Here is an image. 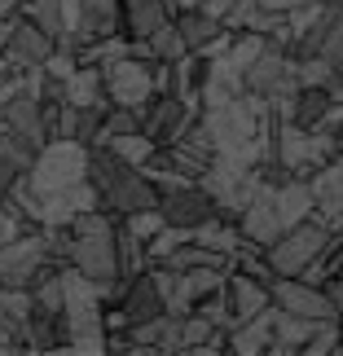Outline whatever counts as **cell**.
Wrapping results in <instances>:
<instances>
[{"instance_id": "6da1fadb", "label": "cell", "mask_w": 343, "mask_h": 356, "mask_svg": "<svg viewBox=\"0 0 343 356\" xmlns=\"http://www.w3.org/2000/svg\"><path fill=\"white\" fill-rule=\"evenodd\" d=\"M88 181L97 189L102 211H111L115 220H123V216H132V211H145V207H159L154 181H150L141 168L115 159L106 145H88Z\"/></svg>"}, {"instance_id": "7a4b0ae2", "label": "cell", "mask_w": 343, "mask_h": 356, "mask_svg": "<svg viewBox=\"0 0 343 356\" xmlns=\"http://www.w3.org/2000/svg\"><path fill=\"white\" fill-rule=\"evenodd\" d=\"M26 181H31V189L40 198L88 181V145L75 141V136H53V141H45L35 149L31 168H26Z\"/></svg>"}, {"instance_id": "3957f363", "label": "cell", "mask_w": 343, "mask_h": 356, "mask_svg": "<svg viewBox=\"0 0 343 356\" xmlns=\"http://www.w3.org/2000/svg\"><path fill=\"white\" fill-rule=\"evenodd\" d=\"M330 234H335V229H326L317 216H308V220H299V225H291V229H282V234L264 246V259H269L273 277H299V273H304L312 259L326 251Z\"/></svg>"}, {"instance_id": "277c9868", "label": "cell", "mask_w": 343, "mask_h": 356, "mask_svg": "<svg viewBox=\"0 0 343 356\" xmlns=\"http://www.w3.org/2000/svg\"><path fill=\"white\" fill-rule=\"evenodd\" d=\"M49 268H62V264H53L45 229H40V225L26 229L18 242L0 246V286H22V291H31Z\"/></svg>"}, {"instance_id": "5b68a950", "label": "cell", "mask_w": 343, "mask_h": 356, "mask_svg": "<svg viewBox=\"0 0 343 356\" xmlns=\"http://www.w3.org/2000/svg\"><path fill=\"white\" fill-rule=\"evenodd\" d=\"M102 88L111 106H128V111H145V102L154 97V62H141L132 53L102 66Z\"/></svg>"}, {"instance_id": "8992f818", "label": "cell", "mask_w": 343, "mask_h": 356, "mask_svg": "<svg viewBox=\"0 0 343 356\" xmlns=\"http://www.w3.org/2000/svg\"><path fill=\"white\" fill-rule=\"evenodd\" d=\"M198 115H202V106L176 97V92H154V97L145 102V111H141V132L154 145H172Z\"/></svg>"}, {"instance_id": "52a82bcc", "label": "cell", "mask_w": 343, "mask_h": 356, "mask_svg": "<svg viewBox=\"0 0 343 356\" xmlns=\"http://www.w3.org/2000/svg\"><path fill=\"white\" fill-rule=\"evenodd\" d=\"M111 35H123V0H79V18L58 44L75 53L93 40H111Z\"/></svg>"}, {"instance_id": "ba28073f", "label": "cell", "mask_w": 343, "mask_h": 356, "mask_svg": "<svg viewBox=\"0 0 343 356\" xmlns=\"http://www.w3.org/2000/svg\"><path fill=\"white\" fill-rule=\"evenodd\" d=\"M159 211H163V220H168V225L189 229V234H194L198 225H207L212 216H221V211H216V198H212L198 181L159 189Z\"/></svg>"}, {"instance_id": "9c48e42d", "label": "cell", "mask_w": 343, "mask_h": 356, "mask_svg": "<svg viewBox=\"0 0 343 356\" xmlns=\"http://www.w3.org/2000/svg\"><path fill=\"white\" fill-rule=\"evenodd\" d=\"M58 49V40H53L45 26H35L31 18H22V13H13V26H9V40H5V62L13 66L18 75L35 71V66L49 62V53Z\"/></svg>"}, {"instance_id": "30bf717a", "label": "cell", "mask_w": 343, "mask_h": 356, "mask_svg": "<svg viewBox=\"0 0 343 356\" xmlns=\"http://www.w3.org/2000/svg\"><path fill=\"white\" fill-rule=\"evenodd\" d=\"M242 88L251 92V97H264V102L278 97V92H286V88H299L295 84V58L264 44V53L242 71Z\"/></svg>"}, {"instance_id": "8fae6325", "label": "cell", "mask_w": 343, "mask_h": 356, "mask_svg": "<svg viewBox=\"0 0 343 356\" xmlns=\"http://www.w3.org/2000/svg\"><path fill=\"white\" fill-rule=\"evenodd\" d=\"M269 295H273V308L295 312V317H308V321H330L335 317L326 291H321V286H312V282H304V277H273L269 282Z\"/></svg>"}, {"instance_id": "7c38bea8", "label": "cell", "mask_w": 343, "mask_h": 356, "mask_svg": "<svg viewBox=\"0 0 343 356\" xmlns=\"http://www.w3.org/2000/svg\"><path fill=\"white\" fill-rule=\"evenodd\" d=\"M0 123H5V128L18 136L26 149H31V154L45 141H53V136H49V123H45V106H40V97H35L31 88H22L18 97H9L5 106H0Z\"/></svg>"}, {"instance_id": "4fadbf2b", "label": "cell", "mask_w": 343, "mask_h": 356, "mask_svg": "<svg viewBox=\"0 0 343 356\" xmlns=\"http://www.w3.org/2000/svg\"><path fill=\"white\" fill-rule=\"evenodd\" d=\"M225 299H229L233 325H238V321H251L264 308H273L269 282H255V277H246V273H238V268H229V277H225Z\"/></svg>"}, {"instance_id": "5bb4252c", "label": "cell", "mask_w": 343, "mask_h": 356, "mask_svg": "<svg viewBox=\"0 0 343 356\" xmlns=\"http://www.w3.org/2000/svg\"><path fill=\"white\" fill-rule=\"evenodd\" d=\"M119 308L128 312V321H150V317H159V312H168V308H163V295H159V286H154V273H150V268H141L136 277H123Z\"/></svg>"}, {"instance_id": "9a60e30c", "label": "cell", "mask_w": 343, "mask_h": 356, "mask_svg": "<svg viewBox=\"0 0 343 356\" xmlns=\"http://www.w3.org/2000/svg\"><path fill=\"white\" fill-rule=\"evenodd\" d=\"M168 18V0H123V35L128 40H150Z\"/></svg>"}, {"instance_id": "2e32d148", "label": "cell", "mask_w": 343, "mask_h": 356, "mask_svg": "<svg viewBox=\"0 0 343 356\" xmlns=\"http://www.w3.org/2000/svg\"><path fill=\"white\" fill-rule=\"evenodd\" d=\"M269 343H273V308H264L251 321L229 325V352H238V356H260V352H269Z\"/></svg>"}, {"instance_id": "e0dca14e", "label": "cell", "mask_w": 343, "mask_h": 356, "mask_svg": "<svg viewBox=\"0 0 343 356\" xmlns=\"http://www.w3.org/2000/svg\"><path fill=\"white\" fill-rule=\"evenodd\" d=\"M312 325H317V321L273 308V343H269V352H273V356H291V352H299V348H304V339L312 334Z\"/></svg>"}, {"instance_id": "ac0fdd59", "label": "cell", "mask_w": 343, "mask_h": 356, "mask_svg": "<svg viewBox=\"0 0 343 356\" xmlns=\"http://www.w3.org/2000/svg\"><path fill=\"white\" fill-rule=\"evenodd\" d=\"M172 22H176V31H181V40H185L189 53H202L216 40V31H221V22H212L202 9H181Z\"/></svg>"}, {"instance_id": "d6986e66", "label": "cell", "mask_w": 343, "mask_h": 356, "mask_svg": "<svg viewBox=\"0 0 343 356\" xmlns=\"http://www.w3.org/2000/svg\"><path fill=\"white\" fill-rule=\"evenodd\" d=\"M66 102L71 106H111L102 88V66H75V75L66 79Z\"/></svg>"}, {"instance_id": "ffe728a7", "label": "cell", "mask_w": 343, "mask_h": 356, "mask_svg": "<svg viewBox=\"0 0 343 356\" xmlns=\"http://www.w3.org/2000/svg\"><path fill=\"white\" fill-rule=\"evenodd\" d=\"M225 277H229V268H185L181 273V299L194 308L198 299L225 291Z\"/></svg>"}, {"instance_id": "44dd1931", "label": "cell", "mask_w": 343, "mask_h": 356, "mask_svg": "<svg viewBox=\"0 0 343 356\" xmlns=\"http://www.w3.org/2000/svg\"><path fill=\"white\" fill-rule=\"evenodd\" d=\"M102 145L111 149L115 159H123V163H132V168H145V163L154 159V149H159V145L150 141L145 132H123V136H106Z\"/></svg>"}, {"instance_id": "7402d4cb", "label": "cell", "mask_w": 343, "mask_h": 356, "mask_svg": "<svg viewBox=\"0 0 343 356\" xmlns=\"http://www.w3.org/2000/svg\"><path fill=\"white\" fill-rule=\"evenodd\" d=\"M330 88H295V115L291 123H299V128H317L321 115L330 111Z\"/></svg>"}, {"instance_id": "603a6c76", "label": "cell", "mask_w": 343, "mask_h": 356, "mask_svg": "<svg viewBox=\"0 0 343 356\" xmlns=\"http://www.w3.org/2000/svg\"><path fill=\"white\" fill-rule=\"evenodd\" d=\"M22 18H31L35 26H45V31L53 40H62L66 35V18H62V0H22L18 5Z\"/></svg>"}, {"instance_id": "cb8c5ba5", "label": "cell", "mask_w": 343, "mask_h": 356, "mask_svg": "<svg viewBox=\"0 0 343 356\" xmlns=\"http://www.w3.org/2000/svg\"><path fill=\"white\" fill-rule=\"evenodd\" d=\"M26 312H31V291H22V286H0V325H9V330L18 334Z\"/></svg>"}, {"instance_id": "d4e9b609", "label": "cell", "mask_w": 343, "mask_h": 356, "mask_svg": "<svg viewBox=\"0 0 343 356\" xmlns=\"http://www.w3.org/2000/svg\"><path fill=\"white\" fill-rule=\"evenodd\" d=\"M339 71L326 58H295V84L299 88H335Z\"/></svg>"}, {"instance_id": "484cf974", "label": "cell", "mask_w": 343, "mask_h": 356, "mask_svg": "<svg viewBox=\"0 0 343 356\" xmlns=\"http://www.w3.org/2000/svg\"><path fill=\"white\" fill-rule=\"evenodd\" d=\"M150 53H154V62H176V58H185V40H181V31H176V22L168 18L159 26L154 35H150Z\"/></svg>"}, {"instance_id": "4316f807", "label": "cell", "mask_w": 343, "mask_h": 356, "mask_svg": "<svg viewBox=\"0 0 343 356\" xmlns=\"http://www.w3.org/2000/svg\"><path fill=\"white\" fill-rule=\"evenodd\" d=\"M321 13H326V0H299V5L286 13V26H291V35H295V44L304 40L312 26L321 22Z\"/></svg>"}, {"instance_id": "83f0119b", "label": "cell", "mask_w": 343, "mask_h": 356, "mask_svg": "<svg viewBox=\"0 0 343 356\" xmlns=\"http://www.w3.org/2000/svg\"><path fill=\"white\" fill-rule=\"evenodd\" d=\"M141 268H150V259H145V242H141V238H132L128 229H119V273H123V277H136Z\"/></svg>"}, {"instance_id": "f1b7e54d", "label": "cell", "mask_w": 343, "mask_h": 356, "mask_svg": "<svg viewBox=\"0 0 343 356\" xmlns=\"http://www.w3.org/2000/svg\"><path fill=\"white\" fill-rule=\"evenodd\" d=\"M299 352H304V356H330V352H339V317L312 325V334L304 339V348H299Z\"/></svg>"}, {"instance_id": "f546056e", "label": "cell", "mask_w": 343, "mask_h": 356, "mask_svg": "<svg viewBox=\"0 0 343 356\" xmlns=\"http://www.w3.org/2000/svg\"><path fill=\"white\" fill-rule=\"evenodd\" d=\"M189 238V229H176V225H163L159 229V234L154 238H150L145 242V259H150V264H163V259H168L172 251H176V246H181Z\"/></svg>"}, {"instance_id": "4dcf8cb0", "label": "cell", "mask_w": 343, "mask_h": 356, "mask_svg": "<svg viewBox=\"0 0 343 356\" xmlns=\"http://www.w3.org/2000/svg\"><path fill=\"white\" fill-rule=\"evenodd\" d=\"M163 225H168V220H163V211H159V207L132 211V216H123V220H119V229H128V234H132V238H141V242H150Z\"/></svg>"}, {"instance_id": "1f68e13d", "label": "cell", "mask_w": 343, "mask_h": 356, "mask_svg": "<svg viewBox=\"0 0 343 356\" xmlns=\"http://www.w3.org/2000/svg\"><path fill=\"white\" fill-rule=\"evenodd\" d=\"M123 132H141V111H128V106H111L102 123V141L106 136H123ZM97 141V145H102Z\"/></svg>"}, {"instance_id": "d6a6232c", "label": "cell", "mask_w": 343, "mask_h": 356, "mask_svg": "<svg viewBox=\"0 0 343 356\" xmlns=\"http://www.w3.org/2000/svg\"><path fill=\"white\" fill-rule=\"evenodd\" d=\"M26 229H35L31 220H26V216H18L9 207V202H0V246H9V242H18Z\"/></svg>"}, {"instance_id": "836d02e7", "label": "cell", "mask_w": 343, "mask_h": 356, "mask_svg": "<svg viewBox=\"0 0 343 356\" xmlns=\"http://www.w3.org/2000/svg\"><path fill=\"white\" fill-rule=\"evenodd\" d=\"M22 172H26V168H18L13 159H5V154H0V202L9 198V189H13V181H18Z\"/></svg>"}, {"instance_id": "e575fe53", "label": "cell", "mask_w": 343, "mask_h": 356, "mask_svg": "<svg viewBox=\"0 0 343 356\" xmlns=\"http://www.w3.org/2000/svg\"><path fill=\"white\" fill-rule=\"evenodd\" d=\"M233 5H238V0H198V9H202V13H207V18H212V22H225Z\"/></svg>"}, {"instance_id": "d590c367", "label": "cell", "mask_w": 343, "mask_h": 356, "mask_svg": "<svg viewBox=\"0 0 343 356\" xmlns=\"http://www.w3.org/2000/svg\"><path fill=\"white\" fill-rule=\"evenodd\" d=\"M321 291H326V299H330V308H335V317H339V312H343V277H339V273H335V277H326Z\"/></svg>"}, {"instance_id": "8d00e7d4", "label": "cell", "mask_w": 343, "mask_h": 356, "mask_svg": "<svg viewBox=\"0 0 343 356\" xmlns=\"http://www.w3.org/2000/svg\"><path fill=\"white\" fill-rule=\"evenodd\" d=\"M0 352H22V339L9 330V325H0Z\"/></svg>"}, {"instance_id": "74e56055", "label": "cell", "mask_w": 343, "mask_h": 356, "mask_svg": "<svg viewBox=\"0 0 343 356\" xmlns=\"http://www.w3.org/2000/svg\"><path fill=\"white\" fill-rule=\"evenodd\" d=\"M299 5V0H260V9H269V13H291Z\"/></svg>"}, {"instance_id": "f35d334b", "label": "cell", "mask_w": 343, "mask_h": 356, "mask_svg": "<svg viewBox=\"0 0 343 356\" xmlns=\"http://www.w3.org/2000/svg\"><path fill=\"white\" fill-rule=\"evenodd\" d=\"M181 9H198V0H168V13H172V18H176Z\"/></svg>"}, {"instance_id": "ab89813d", "label": "cell", "mask_w": 343, "mask_h": 356, "mask_svg": "<svg viewBox=\"0 0 343 356\" xmlns=\"http://www.w3.org/2000/svg\"><path fill=\"white\" fill-rule=\"evenodd\" d=\"M9 26H13V13H0V49H5V40H9Z\"/></svg>"}, {"instance_id": "60d3db41", "label": "cell", "mask_w": 343, "mask_h": 356, "mask_svg": "<svg viewBox=\"0 0 343 356\" xmlns=\"http://www.w3.org/2000/svg\"><path fill=\"white\" fill-rule=\"evenodd\" d=\"M18 5L22 0H0V13H18Z\"/></svg>"}, {"instance_id": "b9f144b4", "label": "cell", "mask_w": 343, "mask_h": 356, "mask_svg": "<svg viewBox=\"0 0 343 356\" xmlns=\"http://www.w3.org/2000/svg\"><path fill=\"white\" fill-rule=\"evenodd\" d=\"M339 356H343V321H339Z\"/></svg>"}, {"instance_id": "7bdbcfd3", "label": "cell", "mask_w": 343, "mask_h": 356, "mask_svg": "<svg viewBox=\"0 0 343 356\" xmlns=\"http://www.w3.org/2000/svg\"><path fill=\"white\" fill-rule=\"evenodd\" d=\"M326 5H339V0H326Z\"/></svg>"}, {"instance_id": "ee69618b", "label": "cell", "mask_w": 343, "mask_h": 356, "mask_svg": "<svg viewBox=\"0 0 343 356\" xmlns=\"http://www.w3.org/2000/svg\"><path fill=\"white\" fill-rule=\"evenodd\" d=\"M339 321H343V312H339Z\"/></svg>"}]
</instances>
